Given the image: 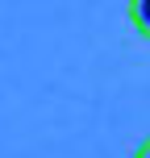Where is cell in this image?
I'll list each match as a JSON object with an SVG mask.
<instances>
[{
  "label": "cell",
  "mask_w": 150,
  "mask_h": 158,
  "mask_svg": "<svg viewBox=\"0 0 150 158\" xmlns=\"http://www.w3.org/2000/svg\"><path fill=\"white\" fill-rule=\"evenodd\" d=\"M129 21H134V29L150 42V0H134V4H129Z\"/></svg>",
  "instance_id": "obj_1"
},
{
  "label": "cell",
  "mask_w": 150,
  "mask_h": 158,
  "mask_svg": "<svg viewBox=\"0 0 150 158\" xmlns=\"http://www.w3.org/2000/svg\"><path fill=\"white\" fill-rule=\"evenodd\" d=\"M134 158H150V137H146V142H142V146L134 150Z\"/></svg>",
  "instance_id": "obj_2"
}]
</instances>
